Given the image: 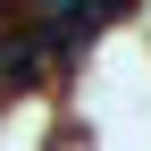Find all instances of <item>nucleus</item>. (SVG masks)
I'll use <instances>...</instances> for the list:
<instances>
[{"label":"nucleus","mask_w":151,"mask_h":151,"mask_svg":"<svg viewBox=\"0 0 151 151\" xmlns=\"http://www.w3.org/2000/svg\"><path fill=\"white\" fill-rule=\"evenodd\" d=\"M50 67H59V59L42 50V25H34V17L0 34V92H25V84H42Z\"/></svg>","instance_id":"obj_1"}]
</instances>
